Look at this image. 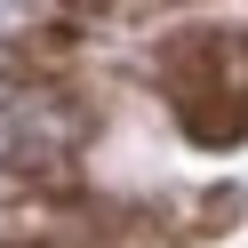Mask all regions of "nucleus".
Returning <instances> with one entry per match:
<instances>
[{
  "label": "nucleus",
  "mask_w": 248,
  "mask_h": 248,
  "mask_svg": "<svg viewBox=\"0 0 248 248\" xmlns=\"http://www.w3.org/2000/svg\"><path fill=\"white\" fill-rule=\"evenodd\" d=\"M160 96L176 104L184 136L240 144L248 136V24H208L160 48Z\"/></svg>",
  "instance_id": "nucleus-1"
}]
</instances>
